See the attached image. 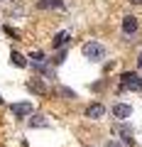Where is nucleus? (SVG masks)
Instances as JSON below:
<instances>
[{
	"label": "nucleus",
	"instance_id": "nucleus-1",
	"mask_svg": "<svg viewBox=\"0 0 142 147\" xmlns=\"http://www.w3.org/2000/svg\"><path fill=\"white\" fill-rule=\"evenodd\" d=\"M81 52H83L86 59H91V61H100V59H105V47L98 42H86L83 47H81Z\"/></svg>",
	"mask_w": 142,
	"mask_h": 147
},
{
	"label": "nucleus",
	"instance_id": "nucleus-2",
	"mask_svg": "<svg viewBox=\"0 0 142 147\" xmlns=\"http://www.w3.org/2000/svg\"><path fill=\"white\" fill-rule=\"evenodd\" d=\"M120 86H122V88H137V91H142V79L137 76V74H132V71H125L120 76Z\"/></svg>",
	"mask_w": 142,
	"mask_h": 147
},
{
	"label": "nucleus",
	"instance_id": "nucleus-3",
	"mask_svg": "<svg viewBox=\"0 0 142 147\" xmlns=\"http://www.w3.org/2000/svg\"><path fill=\"white\" fill-rule=\"evenodd\" d=\"M137 30H140V22H137V17H135V15H127V17H122V34H125V37L135 34Z\"/></svg>",
	"mask_w": 142,
	"mask_h": 147
},
{
	"label": "nucleus",
	"instance_id": "nucleus-4",
	"mask_svg": "<svg viewBox=\"0 0 142 147\" xmlns=\"http://www.w3.org/2000/svg\"><path fill=\"white\" fill-rule=\"evenodd\" d=\"M10 113L15 118H30L32 115V103H12L10 105Z\"/></svg>",
	"mask_w": 142,
	"mask_h": 147
},
{
	"label": "nucleus",
	"instance_id": "nucleus-5",
	"mask_svg": "<svg viewBox=\"0 0 142 147\" xmlns=\"http://www.w3.org/2000/svg\"><path fill=\"white\" fill-rule=\"evenodd\" d=\"M113 115H115L118 120H127V118L132 115V105H125V103H115V105H113Z\"/></svg>",
	"mask_w": 142,
	"mask_h": 147
},
{
	"label": "nucleus",
	"instance_id": "nucleus-6",
	"mask_svg": "<svg viewBox=\"0 0 142 147\" xmlns=\"http://www.w3.org/2000/svg\"><path fill=\"white\" fill-rule=\"evenodd\" d=\"M27 91H32V93H37V96H44L47 93V86H44L42 79H30L27 81Z\"/></svg>",
	"mask_w": 142,
	"mask_h": 147
},
{
	"label": "nucleus",
	"instance_id": "nucleus-7",
	"mask_svg": "<svg viewBox=\"0 0 142 147\" xmlns=\"http://www.w3.org/2000/svg\"><path fill=\"white\" fill-rule=\"evenodd\" d=\"M105 115V108L100 103H91L88 108H86V118H93V120H98V118Z\"/></svg>",
	"mask_w": 142,
	"mask_h": 147
},
{
	"label": "nucleus",
	"instance_id": "nucleus-8",
	"mask_svg": "<svg viewBox=\"0 0 142 147\" xmlns=\"http://www.w3.org/2000/svg\"><path fill=\"white\" fill-rule=\"evenodd\" d=\"M115 130L122 135V142H125V145H135V137H132V130H130L127 125H118Z\"/></svg>",
	"mask_w": 142,
	"mask_h": 147
},
{
	"label": "nucleus",
	"instance_id": "nucleus-9",
	"mask_svg": "<svg viewBox=\"0 0 142 147\" xmlns=\"http://www.w3.org/2000/svg\"><path fill=\"white\" fill-rule=\"evenodd\" d=\"M47 125H49V120H47V115H42V113H37V115L30 118V127H47Z\"/></svg>",
	"mask_w": 142,
	"mask_h": 147
},
{
	"label": "nucleus",
	"instance_id": "nucleus-10",
	"mask_svg": "<svg viewBox=\"0 0 142 147\" xmlns=\"http://www.w3.org/2000/svg\"><path fill=\"white\" fill-rule=\"evenodd\" d=\"M37 7H42V10H49V7H64L61 0H39Z\"/></svg>",
	"mask_w": 142,
	"mask_h": 147
},
{
	"label": "nucleus",
	"instance_id": "nucleus-11",
	"mask_svg": "<svg viewBox=\"0 0 142 147\" xmlns=\"http://www.w3.org/2000/svg\"><path fill=\"white\" fill-rule=\"evenodd\" d=\"M69 37H71V34H69V32H59V34L57 37H54V42H52V47H64V44H66L69 42Z\"/></svg>",
	"mask_w": 142,
	"mask_h": 147
},
{
	"label": "nucleus",
	"instance_id": "nucleus-12",
	"mask_svg": "<svg viewBox=\"0 0 142 147\" xmlns=\"http://www.w3.org/2000/svg\"><path fill=\"white\" fill-rule=\"evenodd\" d=\"M10 59H12V64H15V66H20V69H25V66H27V59L22 57L20 52H12V54H10Z\"/></svg>",
	"mask_w": 142,
	"mask_h": 147
},
{
	"label": "nucleus",
	"instance_id": "nucleus-13",
	"mask_svg": "<svg viewBox=\"0 0 142 147\" xmlns=\"http://www.w3.org/2000/svg\"><path fill=\"white\" fill-rule=\"evenodd\" d=\"M59 96H64V98H69V100H74L76 98V93H74V91H71V88H66V86H59Z\"/></svg>",
	"mask_w": 142,
	"mask_h": 147
},
{
	"label": "nucleus",
	"instance_id": "nucleus-14",
	"mask_svg": "<svg viewBox=\"0 0 142 147\" xmlns=\"http://www.w3.org/2000/svg\"><path fill=\"white\" fill-rule=\"evenodd\" d=\"M30 59H32V61H44V54L42 52H34V54H30Z\"/></svg>",
	"mask_w": 142,
	"mask_h": 147
},
{
	"label": "nucleus",
	"instance_id": "nucleus-15",
	"mask_svg": "<svg viewBox=\"0 0 142 147\" xmlns=\"http://www.w3.org/2000/svg\"><path fill=\"white\" fill-rule=\"evenodd\" d=\"M64 59H66V52H59L57 57H54V64H64Z\"/></svg>",
	"mask_w": 142,
	"mask_h": 147
},
{
	"label": "nucleus",
	"instance_id": "nucleus-16",
	"mask_svg": "<svg viewBox=\"0 0 142 147\" xmlns=\"http://www.w3.org/2000/svg\"><path fill=\"white\" fill-rule=\"evenodd\" d=\"M105 147H122L120 142H115V140H110V142H105Z\"/></svg>",
	"mask_w": 142,
	"mask_h": 147
},
{
	"label": "nucleus",
	"instance_id": "nucleus-17",
	"mask_svg": "<svg viewBox=\"0 0 142 147\" xmlns=\"http://www.w3.org/2000/svg\"><path fill=\"white\" fill-rule=\"evenodd\" d=\"M130 3L132 5H142V0H130Z\"/></svg>",
	"mask_w": 142,
	"mask_h": 147
},
{
	"label": "nucleus",
	"instance_id": "nucleus-18",
	"mask_svg": "<svg viewBox=\"0 0 142 147\" xmlns=\"http://www.w3.org/2000/svg\"><path fill=\"white\" fill-rule=\"evenodd\" d=\"M137 66H140V69H142V54H140V59H137Z\"/></svg>",
	"mask_w": 142,
	"mask_h": 147
},
{
	"label": "nucleus",
	"instance_id": "nucleus-19",
	"mask_svg": "<svg viewBox=\"0 0 142 147\" xmlns=\"http://www.w3.org/2000/svg\"><path fill=\"white\" fill-rule=\"evenodd\" d=\"M0 103H3V96H0Z\"/></svg>",
	"mask_w": 142,
	"mask_h": 147
}]
</instances>
